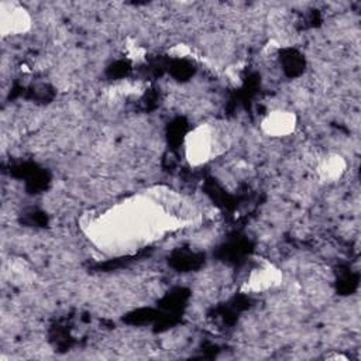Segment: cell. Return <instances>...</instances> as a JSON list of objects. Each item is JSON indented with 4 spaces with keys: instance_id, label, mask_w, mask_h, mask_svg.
<instances>
[{
    "instance_id": "277c9868",
    "label": "cell",
    "mask_w": 361,
    "mask_h": 361,
    "mask_svg": "<svg viewBox=\"0 0 361 361\" xmlns=\"http://www.w3.org/2000/svg\"><path fill=\"white\" fill-rule=\"evenodd\" d=\"M281 279V274L271 265L255 269L248 279V289L251 290H265L276 285Z\"/></svg>"
},
{
    "instance_id": "6da1fadb",
    "label": "cell",
    "mask_w": 361,
    "mask_h": 361,
    "mask_svg": "<svg viewBox=\"0 0 361 361\" xmlns=\"http://www.w3.org/2000/svg\"><path fill=\"white\" fill-rule=\"evenodd\" d=\"M213 151V134L207 126H199L186 134L185 157L190 165H202L209 161Z\"/></svg>"
},
{
    "instance_id": "3957f363",
    "label": "cell",
    "mask_w": 361,
    "mask_h": 361,
    "mask_svg": "<svg viewBox=\"0 0 361 361\" xmlns=\"http://www.w3.org/2000/svg\"><path fill=\"white\" fill-rule=\"evenodd\" d=\"M296 116L288 110H275L268 113L261 121L262 131L271 137H285L295 131Z\"/></svg>"
},
{
    "instance_id": "7a4b0ae2",
    "label": "cell",
    "mask_w": 361,
    "mask_h": 361,
    "mask_svg": "<svg viewBox=\"0 0 361 361\" xmlns=\"http://www.w3.org/2000/svg\"><path fill=\"white\" fill-rule=\"evenodd\" d=\"M31 16L20 6L3 4L0 13V31L3 35H17L28 31Z\"/></svg>"
},
{
    "instance_id": "5b68a950",
    "label": "cell",
    "mask_w": 361,
    "mask_h": 361,
    "mask_svg": "<svg viewBox=\"0 0 361 361\" xmlns=\"http://www.w3.org/2000/svg\"><path fill=\"white\" fill-rule=\"evenodd\" d=\"M345 171V161L341 155L331 154L326 157L319 165V175L326 182H334L343 176Z\"/></svg>"
}]
</instances>
